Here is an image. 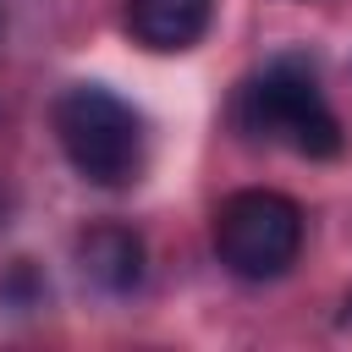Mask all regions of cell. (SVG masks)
Here are the masks:
<instances>
[{
  "label": "cell",
  "instance_id": "6da1fadb",
  "mask_svg": "<svg viewBox=\"0 0 352 352\" xmlns=\"http://www.w3.org/2000/svg\"><path fill=\"white\" fill-rule=\"evenodd\" d=\"M236 121H242V132L270 138V143H286V148H297V154H308V160L341 154V121H336V110L324 104L314 66L297 60V55L270 60V66L242 88Z\"/></svg>",
  "mask_w": 352,
  "mask_h": 352
},
{
  "label": "cell",
  "instance_id": "7a4b0ae2",
  "mask_svg": "<svg viewBox=\"0 0 352 352\" xmlns=\"http://www.w3.org/2000/svg\"><path fill=\"white\" fill-rule=\"evenodd\" d=\"M55 138L72 170L94 187H126L143 165V121L126 99L99 82H77L55 99Z\"/></svg>",
  "mask_w": 352,
  "mask_h": 352
},
{
  "label": "cell",
  "instance_id": "3957f363",
  "mask_svg": "<svg viewBox=\"0 0 352 352\" xmlns=\"http://www.w3.org/2000/svg\"><path fill=\"white\" fill-rule=\"evenodd\" d=\"M214 253L242 280H275L302 253V209L270 187L231 192L214 209Z\"/></svg>",
  "mask_w": 352,
  "mask_h": 352
},
{
  "label": "cell",
  "instance_id": "277c9868",
  "mask_svg": "<svg viewBox=\"0 0 352 352\" xmlns=\"http://www.w3.org/2000/svg\"><path fill=\"white\" fill-rule=\"evenodd\" d=\"M209 16H214V0H126V33L160 55L192 50L209 33Z\"/></svg>",
  "mask_w": 352,
  "mask_h": 352
},
{
  "label": "cell",
  "instance_id": "5b68a950",
  "mask_svg": "<svg viewBox=\"0 0 352 352\" xmlns=\"http://www.w3.org/2000/svg\"><path fill=\"white\" fill-rule=\"evenodd\" d=\"M77 264L99 292H132L143 280V242L126 226H94L77 242Z\"/></svg>",
  "mask_w": 352,
  "mask_h": 352
},
{
  "label": "cell",
  "instance_id": "8992f818",
  "mask_svg": "<svg viewBox=\"0 0 352 352\" xmlns=\"http://www.w3.org/2000/svg\"><path fill=\"white\" fill-rule=\"evenodd\" d=\"M346 319H352V297H346Z\"/></svg>",
  "mask_w": 352,
  "mask_h": 352
}]
</instances>
